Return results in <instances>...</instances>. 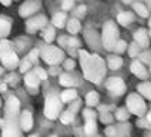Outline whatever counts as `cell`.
<instances>
[{
  "label": "cell",
  "mask_w": 151,
  "mask_h": 137,
  "mask_svg": "<svg viewBox=\"0 0 151 137\" xmlns=\"http://www.w3.org/2000/svg\"><path fill=\"white\" fill-rule=\"evenodd\" d=\"M12 44L9 42H1L0 44V57H1V61L4 63V66L9 68H13L16 67L17 64V56L14 54V51L12 50V47H10Z\"/></svg>",
  "instance_id": "6da1fadb"
},
{
  "label": "cell",
  "mask_w": 151,
  "mask_h": 137,
  "mask_svg": "<svg viewBox=\"0 0 151 137\" xmlns=\"http://www.w3.org/2000/svg\"><path fill=\"white\" fill-rule=\"evenodd\" d=\"M63 57L61 51L54 49V47H50V49H46V51H43V59L46 60L47 63H59Z\"/></svg>",
  "instance_id": "7a4b0ae2"
},
{
  "label": "cell",
  "mask_w": 151,
  "mask_h": 137,
  "mask_svg": "<svg viewBox=\"0 0 151 137\" xmlns=\"http://www.w3.org/2000/svg\"><path fill=\"white\" fill-rule=\"evenodd\" d=\"M59 109H60V103H59V100H57V97H50V99H49V102H47V107H46V113H47V116H49L50 119L56 117Z\"/></svg>",
  "instance_id": "3957f363"
},
{
  "label": "cell",
  "mask_w": 151,
  "mask_h": 137,
  "mask_svg": "<svg viewBox=\"0 0 151 137\" xmlns=\"http://www.w3.org/2000/svg\"><path fill=\"white\" fill-rule=\"evenodd\" d=\"M39 6H40L39 0H29L26 4H23V7H20V14L22 16H27V14L33 13L34 10H37Z\"/></svg>",
  "instance_id": "277c9868"
},
{
  "label": "cell",
  "mask_w": 151,
  "mask_h": 137,
  "mask_svg": "<svg viewBox=\"0 0 151 137\" xmlns=\"http://www.w3.org/2000/svg\"><path fill=\"white\" fill-rule=\"evenodd\" d=\"M10 30V22L4 20V19H0V37L6 36Z\"/></svg>",
  "instance_id": "5b68a950"
},
{
  "label": "cell",
  "mask_w": 151,
  "mask_h": 137,
  "mask_svg": "<svg viewBox=\"0 0 151 137\" xmlns=\"http://www.w3.org/2000/svg\"><path fill=\"white\" fill-rule=\"evenodd\" d=\"M64 20H66V14L64 13H59V14H56L54 19H53V23L57 26V27H63L64 25Z\"/></svg>",
  "instance_id": "8992f818"
},
{
  "label": "cell",
  "mask_w": 151,
  "mask_h": 137,
  "mask_svg": "<svg viewBox=\"0 0 151 137\" xmlns=\"http://www.w3.org/2000/svg\"><path fill=\"white\" fill-rule=\"evenodd\" d=\"M46 23V17H37V19H34V20H32V22H29V27H32L33 26V29H36V27H39V26H43Z\"/></svg>",
  "instance_id": "52a82bcc"
},
{
  "label": "cell",
  "mask_w": 151,
  "mask_h": 137,
  "mask_svg": "<svg viewBox=\"0 0 151 137\" xmlns=\"http://www.w3.org/2000/svg\"><path fill=\"white\" fill-rule=\"evenodd\" d=\"M78 29H80V25H78V22L77 20H70V23H68V32L70 33H76V32H78Z\"/></svg>",
  "instance_id": "ba28073f"
},
{
  "label": "cell",
  "mask_w": 151,
  "mask_h": 137,
  "mask_svg": "<svg viewBox=\"0 0 151 137\" xmlns=\"http://www.w3.org/2000/svg\"><path fill=\"white\" fill-rule=\"evenodd\" d=\"M26 83H27V84L37 86L39 84V80H37V77L34 76V74H27V76H26Z\"/></svg>",
  "instance_id": "9c48e42d"
},
{
  "label": "cell",
  "mask_w": 151,
  "mask_h": 137,
  "mask_svg": "<svg viewBox=\"0 0 151 137\" xmlns=\"http://www.w3.org/2000/svg\"><path fill=\"white\" fill-rule=\"evenodd\" d=\"M23 124H24V128H30V124H32V120H30V114L29 113H24L23 116Z\"/></svg>",
  "instance_id": "30bf717a"
},
{
  "label": "cell",
  "mask_w": 151,
  "mask_h": 137,
  "mask_svg": "<svg viewBox=\"0 0 151 137\" xmlns=\"http://www.w3.org/2000/svg\"><path fill=\"white\" fill-rule=\"evenodd\" d=\"M74 96H76V93L73 90H68V92H66V93L63 94V99H64V100H70V99H73Z\"/></svg>",
  "instance_id": "8fae6325"
},
{
  "label": "cell",
  "mask_w": 151,
  "mask_h": 137,
  "mask_svg": "<svg viewBox=\"0 0 151 137\" xmlns=\"http://www.w3.org/2000/svg\"><path fill=\"white\" fill-rule=\"evenodd\" d=\"M44 37H46V40H49V42H50V40H53V37H54V32H53L51 29H50V30H47Z\"/></svg>",
  "instance_id": "7c38bea8"
},
{
  "label": "cell",
  "mask_w": 151,
  "mask_h": 137,
  "mask_svg": "<svg viewBox=\"0 0 151 137\" xmlns=\"http://www.w3.org/2000/svg\"><path fill=\"white\" fill-rule=\"evenodd\" d=\"M71 4H73V1H71V0H66V1L63 3V7L68 9V7H71Z\"/></svg>",
  "instance_id": "4fadbf2b"
},
{
  "label": "cell",
  "mask_w": 151,
  "mask_h": 137,
  "mask_svg": "<svg viewBox=\"0 0 151 137\" xmlns=\"http://www.w3.org/2000/svg\"><path fill=\"white\" fill-rule=\"evenodd\" d=\"M37 73H39V76L40 77H46V73H44L43 70H40V68H37Z\"/></svg>",
  "instance_id": "5bb4252c"
},
{
  "label": "cell",
  "mask_w": 151,
  "mask_h": 137,
  "mask_svg": "<svg viewBox=\"0 0 151 137\" xmlns=\"http://www.w3.org/2000/svg\"><path fill=\"white\" fill-rule=\"evenodd\" d=\"M3 4H10V0H0Z\"/></svg>",
  "instance_id": "9a60e30c"
},
{
  "label": "cell",
  "mask_w": 151,
  "mask_h": 137,
  "mask_svg": "<svg viewBox=\"0 0 151 137\" xmlns=\"http://www.w3.org/2000/svg\"><path fill=\"white\" fill-rule=\"evenodd\" d=\"M33 137H36V136H33Z\"/></svg>",
  "instance_id": "2e32d148"
}]
</instances>
